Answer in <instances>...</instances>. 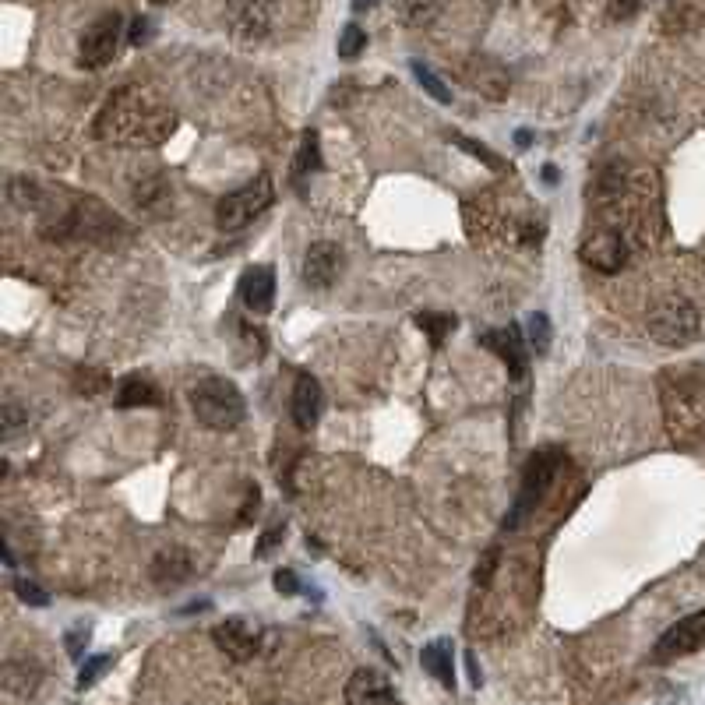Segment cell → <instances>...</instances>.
Wrapping results in <instances>:
<instances>
[{
    "label": "cell",
    "mask_w": 705,
    "mask_h": 705,
    "mask_svg": "<svg viewBox=\"0 0 705 705\" xmlns=\"http://www.w3.org/2000/svg\"><path fill=\"white\" fill-rule=\"evenodd\" d=\"M173 131H177L173 110L145 89H120L96 117V138L131 149H156Z\"/></svg>",
    "instance_id": "obj_1"
},
{
    "label": "cell",
    "mask_w": 705,
    "mask_h": 705,
    "mask_svg": "<svg viewBox=\"0 0 705 705\" xmlns=\"http://www.w3.org/2000/svg\"><path fill=\"white\" fill-rule=\"evenodd\" d=\"M187 399H191L198 423H205L208 431H237L247 416V402L240 388L226 378H216V374L194 381Z\"/></svg>",
    "instance_id": "obj_2"
},
{
    "label": "cell",
    "mask_w": 705,
    "mask_h": 705,
    "mask_svg": "<svg viewBox=\"0 0 705 705\" xmlns=\"http://www.w3.org/2000/svg\"><path fill=\"white\" fill-rule=\"evenodd\" d=\"M646 332L660 346H684L702 335V311L681 293H663L649 304L646 311Z\"/></svg>",
    "instance_id": "obj_3"
},
{
    "label": "cell",
    "mask_w": 705,
    "mask_h": 705,
    "mask_svg": "<svg viewBox=\"0 0 705 705\" xmlns=\"http://www.w3.org/2000/svg\"><path fill=\"white\" fill-rule=\"evenodd\" d=\"M561 462H564V452H561V448H540V452H533V459H529L526 473H522L519 498H515L512 519L505 522V529H519L522 522H526L529 515H533L536 508L543 505V498H547L550 483H554L557 473H561Z\"/></svg>",
    "instance_id": "obj_4"
},
{
    "label": "cell",
    "mask_w": 705,
    "mask_h": 705,
    "mask_svg": "<svg viewBox=\"0 0 705 705\" xmlns=\"http://www.w3.org/2000/svg\"><path fill=\"white\" fill-rule=\"evenodd\" d=\"M275 198V187H272V177H254L251 184L237 187L230 191L223 201L216 205V226L223 233H237L244 226H251L254 219L272 205Z\"/></svg>",
    "instance_id": "obj_5"
},
{
    "label": "cell",
    "mask_w": 705,
    "mask_h": 705,
    "mask_svg": "<svg viewBox=\"0 0 705 705\" xmlns=\"http://www.w3.org/2000/svg\"><path fill=\"white\" fill-rule=\"evenodd\" d=\"M120 39H124V18L117 11H106L96 22L85 29L82 43H78V64L89 67V71H99L106 67L120 50Z\"/></svg>",
    "instance_id": "obj_6"
},
{
    "label": "cell",
    "mask_w": 705,
    "mask_h": 705,
    "mask_svg": "<svg viewBox=\"0 0 705 705\" xmlns=\"http://www.w3.org/2000/svg\"><path fill=\"white\" fill-rule=\"evenodd\" d=\"M579 258L586 261L589 268H596V272L617 275L631 258V240H628V233L624 230L607 226V230H596V233H589V237L582 240Z\"/></svg>",
    "instance_id": "obj_7"
},
{
    "label": "cell",
    "mask_w": 705,
    "mask_h": 705,
    "mask_svg": "<svg viewBox=\"0 0 705 705\" xmlns=\"http://www.w3.org/2000/svg\"><path fill=\"white\" fill-rule=\"evenodd\" d=\"M275 0H226V25L237 43H261L272 29Z\"/></svg>",
    "instance_id": "obj_8"
},
{
    "label": "cell",
    "mask_w": 705,
    "mask_h": 705,
    "mask_svg": "<svg viewBox=\"0 0 705 705\" xmlns=\"http://www.w3.org/2000/svg\"><path fill=\"white\" fill-rule=\"evenodd\" d=\"M705 646V610L691 617H681L674 628H667L656 642L653 656L660 663H670V660H681V656H691Z\"/></svg>",
    "instance_id": "obj_9"
},
{
    "label": "cell",
    "mask_w": 705,
    "mask_h": 705,
    "mask_svg": "<svg viewBox=\"0 0 705 705\" xmlns=\"http://www.w3.org/2000/svg\"><path fill=\"white\" fill-rule=\"evenodd\" d=\"M212 639H216V646L223 649L230 660L244 663V660H251V656L258 653L261 631H258V624L244 621V617H226L223 624L212 628Z\"/></svg>",
    "instance_id": "obj_10"
},
{
    "label": "cell",
    "mask_w": 705,
    "mask_h": 705,
    "mask_svg": "<svg viewBox=\"0 0 705 705\" xmlns=\"http://www.w3.org/2000/svg\"><path fill=\"white\" fill-rule=\"evenodd\" d=\"M480 342L487 349H494L501 360H505L508 374H512V381H526L529 374V360H526V342H522V332L519 328H490V332L480 335Z\"/></svg>",
    "instance_id": "obj_11"
},
{
    "label": "cell",
    "mask_w": 705,
    "mask_h": 705,
    "mask_svg": "<svg viewBox=\"0 0 705 705\" xmlns=\"http://www.w3.org/2000/svg\"><path fill=\"white\" fill-rule=\"evenodd\" d=\"M342 268V251L328 240H318V244L307 247L304 254V282L311 290H328L335 279H339Z\"/></svg>",
    "instance_id": "obj_12"
},
{
    "label": "cell",
    "mask_w": 705,
    "mask_h": 705,
    "mask_svg": "<svg viewBox=\"0 0 705 705\" xmlns=\"http://www.w3.org/2000/svg\"><path fill=\"white\" fill-rule=\"evenodd\" d=\"M346 705H399L392 684L385 674L371 667H360L346 684Z\"/></svg>",
    "instance_id": "obj_13"
},
{
    "label": "cell",
    "mask_w": 705,
    "mask_h": 705,
    "mask_svg": "<svg viewBox=\"0 0 705 705\" xmlns=\"http://www.w3.org/2000/svg\"><path fill=\"white\" fill-rule=\"evenodd\" d=\"M240 300L251 314H268L275 304V268L254 265L240 275Z\"/></svg>",
    "instance_id": "obj_14"
},
{
    "label": "cell",
    "mask_w": 705,
    "mask_h": 705,
    "mask_svg": "<svg viewBox=\"0 0 705 705\" xmlns=\"http://www.w3.org/2000/svg\"><path fill=\"white\" fill-rule=\"evenodd\" d=\"M321 406H325V395H321L318 378H314V374H297V385H293L290 413H293V423H297L300 431H311L314 423H318Z\"/></svg>",
    "instance_id": "obj_15"
},
{
    "label": "cell",
    "mask_w": 705,
    "mask_h": 705,
    "mask_svg": "<svg viewBox=\"0 0 705 705\" xmlns=\"http://www.w3.org/2000/svg\"><path fill=\"white\" fill-rule=\"evenodd\" d=\"M0 688H4V698H8V705L29 702V698L36 695V688H39L36 663L8 660V663H4V674H0Z\"/></svg>",
    "instance_id": "obj_16"
},
{
    "label": "cell",
    "mask_w": 705,
    "mask_h": 705,
    "mask_svg": "<svg viewBox=\"0 0 705 705\" xmlns=\"http://www.w3.org/2000/svg\"><path fill=\"white\" fill-rule=\"evenodd\" d=\"M187 575H191V557H187V550L177 547V543L163 547L156 554V561H152V582H156L159 589L180 586Z\"/></svg>",
    "instance_id": "obj_17"
},
{
    "label": "cell",
    "mask_w": 705,
    "mask_h": 705,
    "mask_svg": "<svg viewBox=\"0 0 705 705\" xmlns=\"http://www.w3.org/2000/svg\"><path fill=\"white\" fill-rule=\"evenodd\" d=\"M134 205L141 212H149V216H166L170 212V180L163 173H149V177H141L134 184Z\"/></svg>",
    "instance_id": "obj_18"
},
{
    "label": "cell",
    "mask_w": 705,
    "mask_h": 705,
    "mask_svg": "<svg viewBox=\"0 0 705 705\" xmlns=\"http://www.w3.org/2000/svg\"><path fill=\"white\" fill-rule=\"evenodd\" d=\"M117 402L120 409H134V406H159L163 402V395H159V388L152 385L145 374H127L124 381L117 385Z\"/></svg>",
    "instance_id": "obj_19"
},
{
    "label": "cell",
    "mask_w": 705,
    "mask_h": 705,
    "mask_svg": "<svg viewBox=\"0 0 705 705\" xmlns=\"http://www.w3.org/2000/svg\"><path fill=\"white\" fill-rule=\"evenodd\" d=\"M420 663H423V670H427V674H431V677H438V681L445 684L448 691L455 688L452 642H448V639H438V642H431V646H423Z\"/></svg>",
    "instance_id": "obj_20"
},
{
    "label": "cell",
    "mask_w": 705,
    "mask_h": 705,
    "mask_svg": "<svg viewBox=\"0 0 705 705\" xmlns=\"http://www.w3.org/2000/svg\"><path fill=\"white\" fill-rule=\"evenodd\" d=\"M8 201L22 212H43L46 201H50V191L39 187L36 180L29 177H11L8 180Z\"/></svg>",
    "instance_id": "obj_21"
},
{
    "label": "cell",
    "mask_w": 705,
    "mask_h": 705,
    "mask_svg": "<svg viewBox=\"0 0 705 705\" xmlns=\"http://www.w3.org/2000/svg\"><path fill=\"white\" fill-rule=\"evenodd\" d=\"M314 170H321V149H318V134L307 131L304 138H300V149H297V163H293V173H297V180L311 177Z\"/></svg>",
    "instance_id": "obj_22"
},
{
    "label": "cell",
    "mask_w": 705,
    "mask_h": 705,
    "mask_svg": "<svg viewBox=\"0 0 705 705\" xmlns=\"http://www.w3.org/2000/svg\"><path fill=\"white\" fill-rule=\"evenodd\" d=\"M409 67H413V78L423 85V92H427V96L438 99V103H445V106L452 103V92H448V85L441 82V78L434 75V71H431V67H427V64H423V60H413V64H409Z\"/></svg>",
    "instance_id": "obj_23"
},
{
    "label": "cell",
    "mask_w": 705,
    "mask_h": 705,
    "mask_svg": "<svg viewBox=\"0 0 705 705\" xmlns=\"http://www.w3.org/2000/svg\"><path fill=\"white\" fill-rule=\"evenodd\" d=\"M416 325L431 335L434 346H441V342H445V335L455 332V318H452V314H438V311H420V314H416Z\"/></svg>",
    "instance_id": "obj_24"
},
{
    "label": "cell",
    "mask_w": 705,
    "mask_h": 705,
    "mask_svg": "<svg viewBox=\"0 0 705 705\" xmlns=\"http://www.w3.org/2000/svg\"><path fill=\"white\" fill-rule=\"evenodd\" d=\"M0 427H4V438H15L29 427V409L22 406L18 399H8L0 406Z\"/></svg>",
    "instance_id": "obj_25"
},
{
    "label": "cell",
    "mask_w": 705,
    "mask_h": 705,
    "mask_svg": "<svg viewBox=\"0 0 705 705\" xmlns=\"http://www.w3.org/2000/svg\"><path fill=\"white\" fill-rule=\"evenodd\" d=\"M526 335H529V349H536V353H547V349H550V339H554L547 314H543V311L529 314V318H526Z\"/></svg>",
    "instance_id": "obj_26"
},
{
    "label": "cell",
    "mask_w": 705,
    "mask_h": 705,
    "mask_svg": "<svg viewBox=\"0 0 705 705\" xmlns=\"http://www.w3.org/2000/svg\"><path fill=\"white\" fill-rule=\"evenodd\" d=\"M364 46H367V32L360 29L357 22H349L346 29H342V36H339V57L342 60H357L360 53H364Z\"/></svg>",
    "instance_id": "obj_27"
},
{
    "label": "cell",
    "mask_w": 705,
    "mask_h": 705,
    "mask_svg": "<svg viewBox=\"0 0 705 705\" xmlns=\"http://www.w3.org/2000/svg\"><path fill=\"white\" fill-rule=\"evenodd\" d=\"M113 667V656L110 653H99V656H89V660L82 663V670H78V688H92V684L99 681V677L106 674V670Z\"/></svg>",
    "instance_id": "obj_28"
},
{
    "label": "cell",
    "mask_w": 705,
    "mask_h": 705,
    "mask_svg": "<svg viewBox=\"0 0 705 705\" xmlns=\"http://www.w3.org/2000/svg\"><path fill=\"white\" fill-rule=\"evenodd\" d=\"M498 547H487L480 554V561H476V572H473V582L480 589H487L490 582H494V572H498Z\"/></svg>",
    "instance_id": "obj_29"
},
{
    "label": "cell",
    "mask_w": 705,
    "mask_h": 705,
    "mask_svg": "<svg viewBox=\"0 0 705 705\" xmlns=\"http://www.w3.org/2000/svg\"><path fill=\"white\" fill-rule=\"evenodd\" d=\"M452 141H455V145H462V149H466L473 159H480L483 166H490V170H501V166H505L498 156H494V152H487V145H480V141L466 138V134H452Z\"/></svg>",
    "instance_id": "obj_30"
},
{
    "label": "cell",
    "mask_w": 705,
    "mask_h": 705,
    "mask_svg": "<svg viewBox=\"0 0 705 705\" xmlns=\"http://www.w3.org/2000/svg\"><path fill=\"white\" fill-rule=\"evenodd\" d=\"M15 593H18V600L22 603H29V607H46L50 603V596H46V589L43 586H36L32 579H22V575H15Z\"/></svg>",
    "instance_id": "obj_31"
},
{
    "label": "cell",
    "mask_w": 705,
    "mask_h": 705,
    "mask_svg": "<svg viewBox=\"0 0 705 705\" xmlns=\"http://www.w3.org/2000/svg\"><path fill=\"white\" fill-rule=\"evenodd\" d=\"M402 18L409 25H427L434 18V0H402Z\"/></svg>",
    "instance_id": "obj_32"
},
{
    "label": "cell",
    "mask_w": 705,
    "mask_h": 705,
    "mask_svg": "<svg viewBox=\"0 0 705 705\" xmlns=\"http://www.w3.org/2000/svg\"><path fill=\"white\" fill-rule=\"evenodd\" d=\"M106 385H110V378H106L103 371H78V378H75V388L82 395H99Z\"/></svg>",
    "instance_id": "obj_33"
},
{
    "label": "cell",
    "mask_w": 705,
    "mask_h": 705,
    "mask_svg": "<svg viewBox=\"0 0 705 705\" xmlns=\"http://www.w3.org/2000/svg\"><path fill=\"white\" fill-rule=\"evenodd\" d=\"M64 646H67V656H71V660H82L85 646H89V628H71L67 631Z\"/></svg>",
    "instance_id": "obj_34"
},
{
    "label": "cell",
    "mask_w": 705,
    "mask_h": 705,
    "mask_svg": "<svg viewBox=\"0 0 705 705\" xmlns=\"http://www.w3.org/2000/svg\"><path fill=\"white\" fill-rule=\"evenodd\" d=\"M272 586L279 589V593H286V596L300 593V579H297V572H290V568H279V572L272 575Z\"/></svg>",
    "instance_id": "obj_35"
},
{
    "label": "cell",
    "mask_w": 705,
    "mask_h": 705,
    "mask_svg": "<svg viewBox=\"0 0 705 705\" xmlns=\"http://www.w3.org/2000/svg\"><path fill=\"white\" fill-rule=\"evenodd\" d=\"M282 533H286V526H282V522H279V526H272V529H268V533L258 540V547H254V557H268V554H272V550L279 547Z\"/></svg>",
    "instance_id": "obj_36"
},
{
    "label": "cell",
    "mask_w": 705,
    "mask_h": 705,
    "mask_svg": "<svg viewBox=\"0 0 705 705\" xmlns=\"http://www.w3.org/2000/svg\"><path fill=\"white\" fill-rule=\"evenodd\" d=\"M149 32H152V22H149V18H138V22L131 25V43H134V46L145 43V39H149Z\"/></svg>",
    "instance_id": "obj_37"
},
{
    "label": "cell",
    "mask_w": 705,
    "mask_h": 705,
    "mask_svg": "<svg viewBox=\"0 0 705 705\" xmlns=\"http://www.w3.org/2000/svg\"><path fill=\"white\" fill-rule=\"evenodd\" d=\"M258 501H261L258 487H247V501H244V508H240V522L251 519V508H258Z\"/></svg>",
    "instance_id": "obj_38"
},
{
    "label": "cell",
    "mask_w": 705,
    "mask_h": 705,
    "mask_svg": "<svg viewBox=\"0 0 705 705\" xmlns=\"http://www.w3.org/2000/svg\"><path fill=\"white\" fill-rule=\"evenodd\" d=\"M639 8V0H614V18H631Z\"/></svg>",
    "instance_id": "obj_39"
},
{
    "label": "cell",
    "mask_w": 705,
    "mask_h": 705,
    "mask_svg": "<svg viewBox=\"0 0 705 705\" xmlns=\"http://www.w3.org/2000/svg\"><path fill=\"white\" fill-rule=\"evenodd\" d=\"M466 667H469V681H473L476 688H480L483 677H480V667H476V656H473V653H466Z\"/></svg>",
    "instance_id": "obj_40"
},
{
    "label": "cell",
    "mask_w": 705,
    "mask_h": 705,
    "mask_svg": "<svg viewBox=\"0 0 705 705\" xmlns=\"http://www.w3.org/2000/svg\"><path fill=\"white\" fill-rule=\"evenodd\" d=\"M543 184H550V187H554L557 184V166H543Z\"/></svg>",
    "instance_id": "obj_41"
},
{
    "label": "cell",
    "mask_w": 705,
    "mask_h": 705,
    "mask_svg": "<svg viewBox=\"0 0 705 705\" xmlns=\"http://www.w3.org/2000/svg\"><path fill=\"white\" fill-rule=\"evenodd\" d=\"M378 0H353V11H371Z\"/></svg>",
    "instance_id": "obj_42"
},
{
    "label": "cell",
    "mask_w": 705,
    "mask_h": 705,
    "mask_svg": "<svg viewBox=\"0 0 705 705\" xmlns=\"http://www.w3.org/2000/svg\"><path fill=\"white\" fill-rule=\"evenodd\" d=\"M515 141H519V145H522V149H526V145H529V141H533V134H529V131H515Z\"/></svg>",
    "instance_id": "obj_43"
},
{
    "label": "cell",
    "mask_w": 705,
    "mask_h": 705,
    "mask_svg": "<svg viewBox=\"0 0 705 705\" xmlns=\"http://www.w3.org/2000/svg\"><path fill=\"white\" fill-rule=\"evenodd\" d=\"M156 4H166V0H156Z\"/></svg>",
    "instance_id": "obj_44"
}]
</instances>
